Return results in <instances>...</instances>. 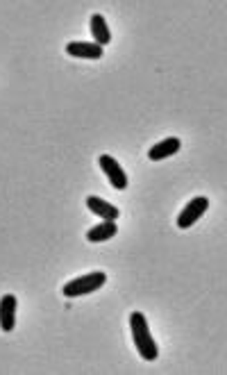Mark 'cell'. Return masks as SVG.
Listing matches in <instances>:
<instances>
[{
    "label": "cell",
    "instance_id": "cell-1",
    "mask_svg": "<svg viewBox=\"0 0 227 375\" xmlns=\"http://www.w3.org/2000/svg\"><path fill=\"white\" fill-rule=\"evenodd\" d=\"M129 330H132V339H134L136 350H139V355L145 362H155L159 355V346L155 344V339H152L148 321H145V316L141 312L129 314Z\"/></svg>",
    "mask_w": 227,
    "mask_h": 375
},
{
    "label": "cell",
    "instance_id": "cell-2",
    "mask_svg": "<svg viewBox=\"0 0 227 375\" xmlns=\"http://www.w3.org/2000/svg\"><path fill=\"white\" fill-rule=\"evenodd\" d=\"M105 282H107V273L93 271V273L80 275V278H75V280H69V282L62 287V293H64L66 298L89 296V293H93V291H98L100 287H105Z\"/></svg>",
    "mask_w": 227,
    "mask_h": 375
},
{
    "label": "cell",
    "instance_id": "cell-3",
    "mask_svg": "<svg viewBox=\"0 0 227 375\" xmlns=\"http://www.w3.org/2000/svg\"><path fill=\"white\" fill-rule=\"evenodd\" d=\"M209 207V200L205 195H198V198H193L191 202H186V207H182L180 216H177V227L180 230H189L191 225H196L200 221V216L205 214Z\"/></svg>",
    "mask_w": 227,
    "mask_h": 375
},
{
    "label": "cell",
    "instance_id": "cell-4",
    "mask_svg": "<svg viewBox=\"0 0 227 375\" xmlns=\"http://www.w3.org/2000/svg\"><path fill=\"white\" fill-rule=\"evenodd\" d=\"M98 162H100V168L105 171V175H107V180L113 189H118V191L127 189V173L123 171V166L111 157V155H100Z\"/></svg>",
    "mask_w": 227,
    "mask_h": 375
},
{
    "label": "cell",
    "instance_id": "cell-5",
    "mask_svg": "<svg viewBox=\"0 0 227 375\" xmlns=\"http://www.w3.org/2000/svg\"><path fill=\"white\" fill-rule=\"evenodd\" d=\"M66 53L71 57H78V60H100L105 55V48L91 42H71L66 44Z\"/></svg>",
    "mask_w": 227,
    "mask_h": 375
},
{
    "label": "cell",
    "instance_id": "cell-6",
    "mask_svg": "<svg viewBox=\"0 0 227 375\" xmlns=\"http://www.w3.org/2000/svg\"><path fill=\"white\" fill-rule=\"evenodd\" d=\"M16 328V296L5 293L0 298V330L12 332Z\"/></svg>",
    "mask_w": 227,
    "mask_h": 375
},
{
    "label": "cell",
    "instance_id": "cell-7",
    "mask_svg": "<svg viewBox=\"0 0 227 375\" xmlns=\"http://www.w3.org/2000/svg\"><path fill=\"white\" fill-rule=\"evenodd\" d=\"M182 148V141L177 137H168V139L155 143L152 148L148 150V159L152 162H159V159H166V157H173L175 152H180Z\"/></svg>",
    "mask_w": 227,
    "mask_h": 375
},
{
    "label": "cell",
    "instance_id": "cell-8",
    "mask_svg": "<svg viewBox=\"0 0 227 375\" xmlns=\"http://www.w3.org/2000/svg\"><path fill=\"white\" fill-rule=\"evenodd\" d=\"M87 207L91 214H98L100 218H105V221H116V218L120 216L118 207H113L111 202L98 198V195H89L87 198Z\"/></svg>",
    "mask_w": 227,
    "mask_h": 375
},
{
    "label": "cell",
    "instance_id": "cell-9",
    "mask_svg": "<svg viewBox=\"0 0 227 375\" xmlns=\"http://www.w3.org/2000/svg\"><path fill=\"white\" fill-rule=\"evenodd\" d=\"M89 30H91V37H93V44H98L100 48H105L111 42V32L107 21H105L102 14H93L91 21H89Z\"/></svg>",
    "mask_w": 227,
    "mask_h": 375
},
{
    "label": "cell",
    "instance_id": "cell-10",
    "mask_svg": "<svg viewBox=\"0 0 227 375\" xmlns=\"http://www.w3.org/2000/svg\"><path fill=\"white\" fill-rule=\"evenodd\" d=\"M116 232H118L116 221H102L87 232V239L91 243H105V241H109L111 236H116Z\"/></svg>",
    "mask_w": 227,
    "mask_h": 375
}]
</instances>
